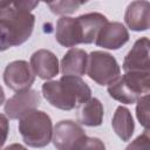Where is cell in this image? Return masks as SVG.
<instances>
[{"label": "cell", "mask_w": 150, "mask_h": 150, "mask_svg": "<svg viewBox=\"0 0 150 150\" xmlns=\"http://www.w3.org/2000/svg\"><path fill=\"white\" fill-rule=\"evenodd\" d=\"M38 1H0V52L26 42L33 33Z\"/></svg>", "instance_id": "6da1fadb"}, {"label": "cell", "mask_w": 150, "mask_h": 150, "mask_svg": "<svg viewBox=\"0 0 150 150\" xmlns=\"http://www.w3.org/2000/svg\"><path fill=\"white\" fill-rule=\"evenodd\" d=\"M43 97L55 108L71 110L82 105L91 96L88 84L79 76H62L57 81H47L42 84Z\"/></svg>", "instance_id": "7a4b0ae2"}, {"label": "cell", "mask_w": 150, "mask_h": 150, "mask_svg": "<svg viewBox=\"0 0 150 150\" xmlns=\"http://www.w3.org/2000/svg\"><path fill=\"white\" fill-rule=\"evenodd\" d=\"M149 71H128L108 86V94L121 103H136L142 96L149 95Z\"/></svg>", "instance_id": "3957f363"}, {"label": "cell", "mask_w": 150, "mask_h": 150, "mask_svg": "<svg viewBox=\"0 0 150 150\" xmlns=\"http://www.w3.org/2000/svg\"><path fill=\"white\" fill-rule=\"evenodd\" d=\"M19 132L28 146L43 148L52 141V120L45 111L35 109L19 120Z\"/></svg>", "instance_id": "277c9868"}, {"label": "cell", "mask_w": 150, "mask_h": 150, "mask_svg": "<svg viewBox=\"0 0 150 150\" xmlns=\"http://www.w3.org/2000/svg\"><path fill=\"white\" fill-rule=\"evenodd\" d=\"M86 73L97 84L109 86L120 77L121 68L112 55L105 52L95 50L88 56Z\"/></svg>", "instance_id": "5b68a950"}, {"label": "cell", "mask_w": 150, "mask_h": 150, "mask_svg": "<svg viewBox=\"0 0 150 150\" xmlns=\"http://www.w3.org/2000/svg\"><path fill=\"white\" fill-rule=\"evenodd\" d=\"M34 80L35 75L30 66L23 60L13 61L5 68L4 82L9 89L16 93L29 90L32 84L34 83Z\"/></svg>", "instance_id": "8992f818"}, {"label": "cell", "mask_w": 150, "mask_h": 150, "mask_svg": "<svg viewBox=\"0 0 150 150\" xmlns=\"http://www.w3.org/2000/svg\"><path fill=\"white\" fill-rule=\"evenodd\" d=\"M40 95L36 90L29 89L16 93L5 104V112L11 120H20L28 112L35 110L40 105Z\"/></svg>", "instance_id": "52a82bcc"}, {"label": "cell", "mask_w": 150, "mask_h": 150, "mask_svg": "<svg viewBox=\"0 0 150 150\" xmlns=\"http://www.w3.org/2000/svg\"><path fill=\"white\" fill-rule=\"evenodd\" d=\"M84 135V130L76 122L64 120L54 127L52 141L57 150H71L74 144Z\"/></svg>", "instance_id": "ba28073f"}, {"label": "cell", "mask_w": 150, "mask_h": 150, "mask_svg": "<svg viewBox=\"0 0 150 150\" xmlns=\"http://www.w3.org/2000/svg\"><path fill=\"white\" fill-rule=\"evenodd\" d=\"M55 39L63 47H74L83 43V28L79 18H60L56 23Z\"/></svg>", "instance_id": "9c48e42d"}, {"label": "cell", "mask_w": 150, "mask_h": 150, "mask_svg": "<svg viewBox=\"0 0 150 150\" xmlns=\"http://www.w3.org/2000/svg\"><path fill=\"white\" fill-rule=\"evenodd\" d=\"M129 41V33L121 22H107L95 40L98 47L107 49H118Z\"/></svg>", "instance_id": "30bf717a"}, {"label": "cell", "mask_w": 150, "mask_h": 150, "mask_svg": "<svg viewBox=\"0 0 150 150\" xmlns=\"http://www.w3.org/2000/svg\"><path fill=\"white\" fill-rule=\"evenodd\" d=\"M149 47L148 38H141L135 43L123 61V70L128 71H149Z\"/></svg>", "instance_id": "8fae6325"}, {"label": "cell", "mask_w": 150, "mask_h": 150, "mask_svg": "<svg viewBox=\"0 0 150 150\" xmlns=\"http://www.w3.org/2000/svg\"><path fill=\"white\" fill-rule=\"evenodd\" d=\"M30 68L34 75L42 80H50L59 74V60L47 49H39L30 56Z\"/></svg>", "instance_id": "7c38bea8"}, {"label": "cell", "mask_w": 150, "mask_h": 150, "mask_svg": "<svg viewBox=\"0 0 150 150\" xmlns=\"http://www.w3.org/2000/svg\"><path fill=\"white\" fill-rule=\"evenodd\" d=\"M124 21L131 30H146L150 25V2L132 1L129 4L124 14Z\"/></svg>", "instance_id": "4fadbf2b"}, {"label": "cell", "mask_w": 150, "mask_h": 150, "mask_svg": "<svg viewBox=\"0 0 150 150\" xmlns=\"http://www.w3.org/2000/svg\"><path fill=\"white\" fill-rule=\"evenodd\" d=\"M88 55L83 49L71 48L61 60V73L64 76H82L87 70Z\"/></svg>", "instance_id": "5bb4252c"}, {"label": "cell", "mask_w": 150, "mask_h": 150, "mask_svg": "<svg viewBox=\"0 0 150 150\" xmlns=\"http://www.w3.org/2000/svg\"><path fill=\"white\" fill-rule=\"evenodd\" d=\"M103 105L97 98H89L81 105L77 114V120L81 124L87 127H98L103 121Z\"/></svg>", "instance_id": "9a60e30c"}, {"label": "cell", "mask_w": 150, "mask_h": 150, "mask_svg": "<svg viewBox=\"0 0 150 150\" xmlns=\"http://www.w3.org/2000/svg\"><path fill=\"white\" fill-rule=\"evenodd\" d=\"M112 129L122 141H129L135 130V123L131 112L125 107H117L111 122Z\"/></svg>", "instance_id": "2e32d148"}, {"label": "cell", "mask_w": 150, "mask_h": 150, "mask_svg": "<svg viewBox=\"0 0 150 150\" xmlns=\"http://www.w3.org/2000/svg\"><path fill=\"white\" fill-rule=\"evenodd\" d=\"M79 19L83 28V43L94 42L102 27L108 22L107 16L97 12L80 15Z\"/></svg>", "instance_id": "e0dca14e"}, {"label": "cell", "mask_w": 150, "mask_h": 150, "mask_svg": "<svg viewBox=\"0 0 150 150\" xmlns=\"http://www.w3.org/2000/svg\"><path fill=\"white\" fill-rule=\"evenodd\" d=\"M86 1H76V0H63V1H52L47 2V6L50 8L52 13L56 15H67L76 12Z\"/></svg>", "instance_id": "ac0fdd59"}, {"label": "cell", "mask_w": 150, "mask_h": 150, "mask_svg": "<svg viewBox=\"0 0 150 150\" xmlns=\"http://www.w3.org/2000/svg\"><path fill=\"white\" fill-rule=\"evenodd\" d=\"M71 150H105V145L100 138L84 135L74 144Z\"/></svg>", "instance_id": "d6986e66"}, {"label": "cell", "mask_w": 150, "mask_h": 150, "mask_svg": "<svg viewBox=\"0 0 150 150\" xmlns=\"http://www.w3.org/2000/svg\"><path fill=\"white\" fill-rule=\"evenodd\" d=\"M149 95H144L142 96L136 103V116L137 120L139 121V123L148 129L149 127Z\"/></svg>", "instance_id": "ffe728a7"}, {"label": "cell", "mask_w": 150, "mask_h": 150, "mask_svg": "<svg viewBox=\"0 0 150 150\" xmlns=\"http://www.w3.org/2000/svg\"><path fill=\"white\" fill-rule=\"evenodd\" d=\"M125 150H150V136L149 129H145L142 135L136 137L127 148Z\"/></svg>", "instance_id": "44dd1931"}, {"label": "cell", "mask_w": 150, "mask_h": 150, "mask_svg": "<svg viewBox=\"0 0 150 150\" xmlns=\"http://www.w3.org/2000/svg\"><path fill=\"white\" fill-rule=\"evenodd\" d=\"M9 131V125H8V120L4 114H0V149L5 144L7 136Z\"/></svg>", "instance_id": "7402d4cb"}, {"label": "cell", "mask_w": 150, "mask_h": 150, "mask_svg": "<svg viewBox=\"0 0 150 150\" xmlns=\"http://www.w3.org/2000/svg\"><path fill=\"white\" fill-rule=\"evenodd\" d=\"M2 150H27L23 145H21V144H18V143H14V144H11V145H8V146H6L5 149H2Z\"/></svg>", "instance_id": "603a6c76"}, {"label": "cell", "mask_w": 150, "mask_h": 150, "mask_svg": "<svg viewBox=\"0 0 150 150\" xmlns=\"http://www.w3.org/2000/svg\"><path fill=\"white\" fill-rule=\"evenodd\" d=\"M4 102H5V91H4L2 87L0 86V105H1Z\"/></svg>", "instance_id": "cb8c5ba5"}]
</instances>
